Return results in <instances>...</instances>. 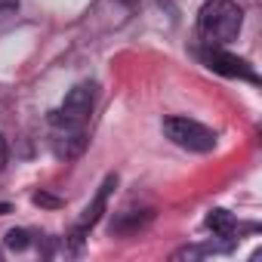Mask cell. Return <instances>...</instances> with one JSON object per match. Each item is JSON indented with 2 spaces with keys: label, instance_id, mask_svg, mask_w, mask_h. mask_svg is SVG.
Listing matches in <instances>:
<instances>
[{
  "label": "cell",
  "instance_id": "6da1fadb",
  "mask_svg": "<svg viewBox=\"0 0 262 262\" xmlns=\"http://www.w3.org/2000/svg\"><path fill=\"white\" fill-rule=\"evenodd\" d=\"M244 13L234 0H207L198 13V34L207 47H222L231 43L241 34Z\"/></svg>",
  "mask_w": 262,
  "mask_h": 262
},
{
  "label": "cell",
  "instance_id": "7a4b0ae2",
  "mask_svg": "<svg viewBox=\"0 0 262 262\" xmlns=\"http://www.w3.org/2000/svg\"><path fill=\"white\" fill-rule=\"evenodd\" d=\"M93 102H96V86L93 83H77L65 96V102L56 111H50L53 129H83V123L93 114Z\"/></svg>",
  "mask_w": 262,
  "mask_h": 262
},
{
  "label": "cell",
  "instance_id": "3957f363",
  "mask_svg": "<svg viewBox=\"0 0 262 262\" xmlns=\"http://www.w3.org/2000/svg\"><path fill=\"white\" fill-rule=\"evenodd\" d=\"M164 133L170 142H176L179 148H188V151H213L216 148V133L210 126L191 120V117H167L164 120Z\"/></svg>",
  "mask_w": 262,
  "mask_h": 262
},
{
  "label": "cell",
  "instance_id": "277c9868",
  "mask_svg": "<svg viewBox=\"0 0 262 262\" xmlns=\"http://www.w3.org/2000/svg\"><path fill=\"white\" fill-rule=\"evenodd\" d=\"M201 59H204V65L210 68V71H216V74H225V77H241V80H250V83H259V74L244 62V59H237V56H231V53H222L219 47H207L204 53H201Z\"/></svg>",
  "mask_w": 262,
  "mask_h": 262
},
{
  "label": "cell",
  "instance_id": "5b68a950",
  "mask_svg": "<svg viewBox=\"0 0 262 262\" xmlns=\"http://www.w3.org/2000/svg\"><path fill=\"white\" fill-rule=\"evenodd\" d=\"M117 185V176H108L102 185H99V191H96V198H93V204L83 210V216L77 219V225H74V231H71V241H74V247H80V241H83V234L102 219V213H105V204H108V194H111V188Z\"/></svg>",
  "mask_w": 262,
  "mask_h": 262
},
{
  "label": "cell",
  "instance_id": "8992f818",
  "mask_svg": "<svg viewBox=\"0 0 262 262\" xmlns=\"http://www.w3.org/2000/svg\"><path fill=\"white\" fill-rule=\"evenodd\" d=\"M86 148V133L83 129H56V139H53V151L59 158H77Z\"/></svg>",
  "mask_w": 262,
  "mask_h": 262
},
{
  "label": "cell",
  "instance_id": "52a82bcc",
  "mask_svg": "<svg viewBox=\"0 0 262 262\" xmlns=\"http://www.w3.org/2000/svg\"><path fill=\"white\" fill-rule=\"evenodd\" d=\"M207 228H213V231L222 234V237H231V234H234V216H231L228 210H213V213L207 216Z\"/></svg>",
  "mask_w": 262,
  "mask_h": 262
},
{
  "label": "cell",
  "instance_id": "ba28073f",
  "mask_svg": "<svg viewBox=\"0 0 262 262\" xmlns=\"http://www.w3.org/2000/svg\"><path fill=\"white\" fill-rule=\"evenodd\" d=\"M7 244H10L13 250H25L31 241H28V231H25V228H13V231L7 234Z\"/></svg>",
  "mask_w": 262,
  "mask_h": 262
},
{
  "label": "cell",
  "instance_id": "9c48e42d",
  "mask_svg": "<svg viewBox=\"0 0 262 262\" xmlns=\"http://www.w3.org/2000/svg\"><path fill=\"white\" fill-rule=\"evenodd\" d=\"M34 204H37V207H59L62 201L53 198V194H47V191H37V194H34Z\"/></svg>",
  "mask_w": 262,
  "mask_h": 262
},
{
  "label": "cell",
  "instance_id": "30bf717a",
  "mask_svg": "<svg viewBox=\"0 0 262 262\" xmlns=\"http://www.w3.org/2000/svg\"><path fill=\"white\" fill-rule=\"evenodd\" d=\"M19 10V0H0V22H4L7 16H13Z\"/></svg>",
  "mask_w": 262,
  "mask_h": 262
},
{
  "label": "cell",
  "instance_id": "8fae6325",
  "mask_svg": "<svg viewBox=\"0 0 262 262\" xmlns=\"http://www.w3.org/2000/svg\"><path fill=\"white\" fill-rule=\"evenodd\" d=\"M4 164H7V142L0 136V170H4Z\"/></svg>",
  "mask_w": 262,
  "mask_h": 262
},
{
  "label": "cell",
  "instance_id": "7c38bea8",
  "mask_svg": "<svg viewBox=\"0 0 262 262\" xmlns=\"http://www.w3.org/2000/svg\"><path fill=\"white\" fill-rule=\"evenodd\" d=\"M120 4H123V7H136V4H139V0H120Z\"/></svg>",
  "mask_w": 262,
  "mask_h": 262
},
{
  "label": "cell",
  "instance_id": "4fadbf2b",
  "mask_svg": "<svg viewBox=\"0 0 262 262\" xmlns=\"http://www.w3.org/2000/svg\"><path fill=\"white\" fill-rule=\"evenodd\" d=\"M4 213H10V204H0V216H4Z\"/></svg>",
  "mask_w": 262,
  "mask_h": 262
}]
</instances>
